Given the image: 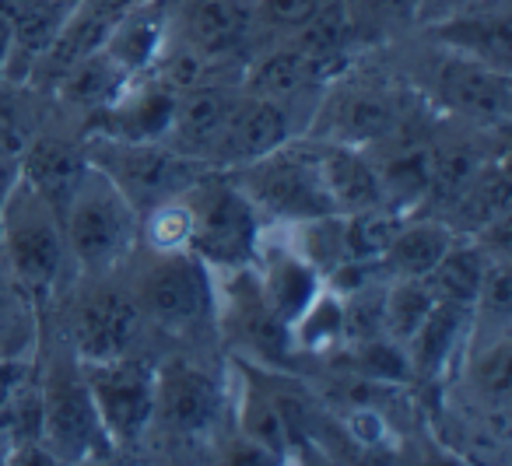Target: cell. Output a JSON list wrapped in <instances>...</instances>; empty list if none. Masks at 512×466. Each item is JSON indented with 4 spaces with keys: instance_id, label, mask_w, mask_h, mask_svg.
<instances>
[{
    "instance_id": "obj_9",
    "label": "cell",
    "mask_w": 512,
    "mask_h": 466,
    "mask_svg": "<svg viewBox=\"0 0 512 466\" xmlns=\"http://www.w3.org/2000/svg\"><path fill=\"white\" fill-rule=\"evenodd\" d=\"M228 414V375L186 351L155 358V410L151 435L176 445H204L221 431Z\"/></svg>"
},
{
    "instance_id": "obj_1",
    "label": "cell",
    "mask_w": 512,
    "mask_h": 466,
    "mask_svg": "<svg viewBox=\"0 0 512 466\" xmlns=\"http://www.w3.org/2000/svg\"><path fill=\"white\" fill-rule=\"evenodd\" d=\"M0 263L43 312L74 281L60 214L22 176L0 207Z\"/></svg>"
},
{
    "instance_id": "obj_23",
    "label": "cell",
    "mask_w": 512,
    "mask_h": 466,
    "mask_svg": "<svg viewBox=\"0 0 512 466\" xmlns=\"http://www.w3.org/2000/svg\"><path fill=\"white\" fill-rule=\"evenodd\" d=\"M456 242V228L449 225L439 214H407L400 221L397 235L390 239L386 253L379 256V267L386 277H414V281H425L435 270V263L446 256V249Z\"/></svg>"
},
{
    "instance_id": "obj_15",
    "label": "cell",
    "mask_w": 512,
    "mask_h": 466,
    "mask_svg": "<svg viewBox=\"0 0 512 466\" xmlns=\"http://www.w3.org/2000/svg\"><path fill=\"white\" fill-rule=\"evenodd\" d=\"M376 165L383 204L400 214H418L432 193V134L407 116L390 137L365 148Z\"/></svg>"
},
{
    "instance_id": "obj_25",
    "label": "cell",
    "mask_w": 512,
    "mask_h": 466,
    "mask_svg": "<svg viewBox=\"0 0 512 466\" xmlns=\"http://www.w3.org/2000/svg\"><path fill=\"white\" fill-rule=\"evenodd\" d=\"M341 15L355 50H369L418 29V0H341Z\"/></svg>"
},
{
    "instance_id": "obj_17",
    "label": "cell",
    "mask_w": 512,
    "mask_h": 466,
    "mask_svg": "<svg viewBox=\"0 0 512 466\" xmlns=\"http://www.w3.org/2000/svg\"><path fill=\"white\" fill-rule=\"evenodd\" d=\"M235 95H239V74H235V81H218L211 74V78L183 88L162 141L169 144V148H176L179 155L197 158V162L207 165L211 162L214 141H218L221 127H225V120H228V109H232ZM207 169H211V165H207Z\"/></svg>"
},
{
    "instance_id": "obj_32",
    "label": "cell",
    "mask_w": 512,
    "mask_h": 466,
    "mask_svg": "<svg viewBox=\"0 0 512 466\" xmlns=\"http://www.w3.org/2000/svg\"><path fill=\"white\" fill-rule=\"evenodd\" d=\"M330 0H256V29L267 39L295 36L306 29Z\"/></svg>"
},
{
    "instance_id": "obj_10",
    "label": "cell",
    "mask_w": 512,
    "mask_h": 466,
    "mask_svg": "<svg viewBox=\"0 0 512 466\" xmlns=\"http://www.w3.org/2000/svg\"><path fill=\"white\" fill-rule=\"evenodd\" d=\"M81 141L88 162L113 179L137 214L179 197L211 172L204 162L179 155L165 141H120L102 134H81Z\"/></svg>"
},
{
    "instance_id": "obj_37",
    "label": "cell",
    "mask_w": 512,
    "mask_h": 466,
    "mask_svg": "<svg viewBox=\"0 0 512 466\" xmlns=\"http://www.w3.org/2000/svg\"><path fill=\"white\" fill-rule=\"evenodd\" d=\"M60 4H71V8H74V0H60Z\"/></svg>"
},
{
    "instance_id": "obj_24",
    "label": "cell",
    "mask_w": 512,
    "mask_h": 466,
    "mask_svg": "<svg viewBox=\"0 0 512 466\" xmlns=\"http://www.w3.org/2000/svg\"><path fill=\"white\" fill-rule=\"evenodd\" d=\"M512 214V183L505 169V151L481 162V169L470 176V183L460 190V197L439 214L456 228V235H477L495 221Z\"/></svg>"
},
{
    "instance_id": "obj_5",
    "label": "cell",
    "mask_w": 512,
    "mask_h": 466,
    "mask_svg": "<svg viewBox=\"0 0 512 466\" xmlns=\"http://www.w3.org/2000/svg\"><path fill=\"white\" fill-rule=\"evenodd\" d=\"M425 53L414 92L425 95L428 109L446 116L456 127L484 130V134H505L512 116V74L488 67L481 60L460 57L446 46L432 43Z\"/></svg>"
},
{
    "instance_id": "obj_11",
    "label": "cell",
    "mask_w": 512,
    "mask_h": 466,
    "mask_svg": "<svg viewBox=\"0 0 512 466\" xmlns=\"http://www.w3.org/2000/svg\"><path fill=\"white\" fill-rule=\"evenodd\" d=\"M193 214L190 253L207 270L249 267L256 253V242L264 232V218L242 197V190L225 172H207L200 183L186 190Z\"/></svg>"
},
{
    "instance_id": "obj_29",
    "label": "cell",
    "mask_w": 512,
    "mask_h": 466,
    "mask_svg": "<svg viewBox=\"0 0 512 466\" xmlns=\"http://www.w3.org/2000/svg\"><path fill=\"white\" fill-rule=\"evenodd\" d=\"M435 305V291L428 281L414 277H386L383 284V333L404 347L414 337Z\"/></svg>"
},
{
    "instance_id": "obj_21",
    "label": "cell",
    "mask_w": 512,
    "mask_h": 466,
    "mask_svg": "<svg viewBox=\"0 0 512 466\" xmlns=\"http://www.w3.org/2000/svg\"><path fill=\"white\" fill-rule=\"evenodd\" d=\"M316 148V169H320L323 190L334 207V214H355L369 207H383V190H379L376 165H372L365 148H348V144H320Z\"/></svg>"
},
{
    "instance_id": "obj_3",
    "label": "cell",
    "mask_w": 512,
    "mask_h": 466,
    "mask_svg": "<svg viewBox=\"0 0 512 466\" xmlns=\"http://www.w3.org/2000/svg\"><path fill=\"white\" fill-rule=\"evenodd\" d=\"M144 312L148 333L172 340H197L204 330L214 333V288L211 270L186 253H151L141 249L120 270Z\"/></svg>"
},
{
    "instance_id": "obj_33",
    "label": "cell",
    "mask_w": 512,
    "mask_h": 466,
    "mask_svg": "<svg viewBox=\"0 0 512 466\" xmlns=\"http://www.w3.org/2000/svg\"><path fill=\"white\" fill-rule=\"evenodd\" d=\"M509 0H418V29L428 25L449 22V18L460 15H474V11H488V8H502Z\"/></svg>"
},
{
    "instance_id": "obj_13",
    "label": "cell",
    "mask_w": 512,
    "mask_h": 466,
    "mask_svg": "<svg viewBox=\"0 0 512 466\" xmlns=\"http://www.w3.org/2000/svg\"><path fill=\"white\" fill-rule=\"evenodd\" d=\"M169 39L211 67L246 60L260 43L256 0H169Z\"/></svg>"
},
{
    "instance_id": "obj_28",
    "label": "cell",
    "mask_w": 512,
    "mask_h": 466,
    "mask_svg": "<svg viewBox=\"0 0 512 466\" xmlns=\"http://www.w3.org/2000/svg\"><path fill=\"white\" fill-rule=\"evenodd\" d=\"M43 351V309L15 284L0 263V354L36 358Z\"/></svg>"
},
{
    "instance_id": "obj_7",
    "label": "cell",
    "mask_w": 512,
    "mask_h": 466,
    "mask_svg": "<svg viewBox=\"0 0 512 466\" xmlns=\"http://www.w3.org/2000/svg\"><path fill=\"white\" fill-rule=\"evenodd\" d=\"M225 176L256 207L264 225H306V221L334 214L309 137H292L256 162L228 169Z\"/></svg>"
},
{
    "instance_id": "obj_26",
    "label": "cell",
    "mask_w": 512,
    "mask_h": 466,
    "mask_svg": "<svg viewBox=\"0 0 512 466\" xmlns=\"http://www.w3.org/2000/svg\"><path fill=\"white\" fill-rule=\"evenodd\" d=\"M295 358H330L344 347V295L323 284L313 302L288 323Z\"/></svg>"
},
{
    "instance_id": "obj_18",
    "label": "cell",
    "mask_w": 512,
    "mask_h": 466,
    "mask_svg": "<svg viewBox=\"0 0 512 466\" xmlns=\"http://www.w3.org/2000/svg\"><path fill=\"white\" fill-rule=\"evenodd\" d=\"M85 141H81V130H64L57 123L43 120L32 130L29 144H25L22 158H18V169L29 186H36L46 200L53 204V211L60 214V207L67 204L74 183L85 172Z\"/></svg>"
},
{
    "instance_id": "obj_31",
    "label": "cell",
    "mask_w": 512,
    "mask_h": 466,
    "mask_svg": "<svg viewBox=\"0 0 512 466\" xmlns=\"http://www.w3.org/2000/svg\"><path fill=\"white\" fill-rule=\"evenodd\" d=\"M193 239V214H190V200L186 193L162 204L148 207L141 214V249L151 253H186Z\"/></svg>"
},
{
    "instance_id": "obj_2",
    "label": "cell",
    "mask_w": 512,
    "mask_h": 466,
    "mask_svg": "<svg viewBox=\"0 0 512 466\" xmlns=\"http://www.w3.org/2000/svg\"><path fill=\"white\" fill-rule=\"evenodd\" d=\"M60 225L74 277L120 274L141 242V214L92 162L85 165L67 204L60 207Z\"/></svg>"
},
{
    "instance_id": "obj_36",
    "label": "cell",
    "mask_w": 512,
    "mask_h": 466,
    "mask_svg": "<svg viewBox=\"0 0 512 466\" xmlns=\"http://www.w3.org/2000/svg\"><path fill=\"white\" fill-rule=\"evenodd\" d=\"M11 39H15V29H11V18L4 15V11H0V74H4V64H8Z\"/></svg>"
},
{
    "instance_id": "obj_20",
    "label": "cell",
    "mask_w": 512,
    "mask_h": 466,
    "mask_svg": "<svg viewBox=\"0 0 512 466\" xmlns=\"http://www.w3.org/2000/svg\"><path fill=\"white\" fill-rule=\"evenodd\" d=\"M130 78H134V74L123 71L102 46H95L92 53L74 60V64L60 74L50 92L57 95V106L64 109V113L88 123L92 116L106 113V109L120 99V92L130 85Z\"/></svg>"
},
{
    "instance_id": "obj_27",
    "label": "cell",
    "mask_w": 512,
    "mask_h": 466,
    "mask_svg": "<svg viewBox=\"0 0 512 466\" xmlns=\"http://www.w3.org/2000/svg\"><path fill=\"white\" fill-rule=\"evenodd\" d=\"M491 253L474 239V235H456V242L446 249L435 270L425 277L432 284L435 298H446V302H460L474 309L477 295H481L484 274H488Z\"/></svg>"
},
{
    "instance_id": "obj_4",
    "label": "cell",
    "mask_w": 512,
    "mask_h": 466,
    "mask_svg": "<svg viewBox=\"0 0 512 466\" xmlns=\"http://www.w3.org/2000/svg\"><path fill=\"white\" fill-rule=\"evenodd\" d=\"M404 99V85H393L379 74H365L362 67L348 64L316 95L302 137L320 144L372 148L407 120Z\"/></svg>"
},
{
    "instance_id": "obj_16",
    "label": "cell",
    "mask_w": 512,
    "mask_h": 466,
    "mask_svg": "<svg viewBox=\"0 0 512 466\" xmlns=\"http://www.w3.org/2000/svg\"><path fill=\"white\" fill-rule=\"evenodd\" d=\"M176 99L179 92L172 85H165L158 74H134L130 85L120 92V99L106 113L81 123V134L120 137V141H162L165 130H169Z\"/></svg>"
},
{
    "instance_id": "obj_35",
    "label": "cell",
    "mask_w": 512,
    "mask_h": 466,
    "mask_svg": "<svg viewBox=\"0 0 512 466\" xmlns=\"http://www.w3.org/2000/svg\"><path fill=\"white\" fill-rule=\"evenodd\" d=\"M18 176H22L18 162H11V158H0V207H4V200H8L11 186L18 183Z\"/></svg>"
},
{
    "instance_id": "obj_8",
    "label": "cell",
    "mask_w": 512,
    "mask_h": 466,
    "mask_svg": "<svg viewBox=\"0 0 512 466\" xmlns=\"http://www.w3.org/2000/svg\"><path fill=\"white\" fill-rule=\"evenodd\" d=\"M36 379L43 400V445L57 463H99L116 456L81 379L78 358L64 340L50 358L36 354Z\"/></svg>"
},
{
    "instance_id": "obj_34",
    "label": "cell",
    "mask_w": 512,
    "mask_h": 466,
    "mask_svg": "<svg viewBox=\"0 0 512 466\" xmlns=\"http://www.w3.org/2000/svg\"><path fill=\"white\" fill-rule=\"evenodd\" d=\"M32 368H36V358H4V354H0V407H4V403L15 396V389L29 379Z\"/></svg>"
},
{
    "instance_id": "obj_30",
    "label": "cell",
    "mask_w": 512,
    "mask_h": 466,
    "mask_svg": "<svg viewBox=\"0 0 512 466\" xmlns=\"http://www.w3.org/2000/svg\"><path fill=\"white\" fill-rule=\"evenodd\" d=\"M43 120L46 116H39V88L0 74V158L18 162L32 130Z\"/></svg>"
},
{
    "instance_id": "obj_22",
    "label": "cell",
    "mask_w": 512,
    "mask_h": 466,
    "mask_svg": "<svg viewBox=\"0 0 512 466\" xmlns=\"http://www.w3.org/2000/svg\"><path fill=\"white\" fill-rule=\"evenodd\" d=\"M425 32L432 43L446 46V50L460 53V57L481 60L498 71H512V22H509V4L488 11H474V15L449 18V22L428 25Z\"/></svg>"
},
{
    "instance_id": "obj_14",
    "label": "cell",
    "mask_w": 512,
    "mask_h": 466,
    "mask_svg": "<svg viewBox=\"0 0 512 466\" xmlns=\"http://www.w3.org/2000/svg\"><path fill=\"white\" fill-rule=\"evenodd\" d=\"M306 120L309 116L302 113V109L264 99V95H249L239 88L207 165H211L214 172H228L246 162H256L260 155L281 148V144H288L292 137H302Z\"/></svg>"
},
{
    "instance_id": "obj_6",
    "label": "cell",
    "mask_w": 512,
    "mask_h": 466,
    "mask_svg": "<svg viewBox=\"0 0 512 466\" xmlns=\"http://www.w3.org/2000/svg\"><path fill=\"white\" fill-rule=\"evenodd\" d=\"M60 298H64V344L78 361L144 351L148 323L123 274L74 277Z\"/></svg>"
},
{
    "instance_id": "obj_19",
    "label": "cell",
    "mask_w": 512,
    "mask_h": 466,
    "mask_svg": "<svg viewBox=\"0 0 512 466\" xmlns=\"http://www.w3.org/2000/svg\"><path fill=\"white\" fill-rule=\"evenodd\" d=\"M470 323H474V309H470V305L435 298L425 323H421L418 330H414V337L404 344L411 379H418V382L453 379L463 347H467Z\"/></svg>"
},
{
    "instance_id": "obj_12",
    "label": "cell",
    "mask_w": 512,
    "mask_h": 466,
    "mask_svg": "<svg viewBox=\"0 0 512 466\" xmlns=\"http://www.w3.org/2000/svg\"><path fill=\"white\" fill-rule=\"evenodd\" d=\"M78 365L116 456L144 449L155 410V358H148V351H134L120 358L78 361Z\"/></svg>"
}]
</instances>
